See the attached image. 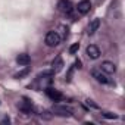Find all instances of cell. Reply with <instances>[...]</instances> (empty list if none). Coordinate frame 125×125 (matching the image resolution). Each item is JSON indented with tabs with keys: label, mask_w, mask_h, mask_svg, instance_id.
Here are the masks:
<instances>
[{
	"label": "cell",
	"mask_w": 125,
	"mask_h": 125,
	"mask_svg": "<svg viewBox=\"0 0 125 125\" xmlns=\"http://www.w3.org/2000/svg\"><path fill=\"white\" fill-rule=\"evenodd\" d=\"M52 112L53 115H57V116H62V118H69L74 115V109L71 106H66V104H60V103H56L52 106Z\"/></svg>",
	"instance_id": "1"
},
{
	"label": "cell",
	"mask_w": 125,
	"mask_h": 125,
	"mask_svg": "<svg viewBox=\"0 0 125 125\" xmlns=\"http://www.w3.org/2000/svg\"><path fill=\"white\" fill-rule=\"evenodd\" d=\"M91 75H93V78L97 81V83H100V84H113V81L109 78V75L106 74V72H103L100 68L97 69V68H94V69H91Z\"/></svg>",
	"instance_id": "2"
},
{
	"label": "cell",
	"mask_w": 125,
	"mask_h": 125,
	"mask_svg": "<svg viewBox=\"0 0 125 125\" xmlns=\"http://www.w3.org/2000/svg\"><path fill=\"white\" fill-rule=\"evenodd\" d=\"M44 41H46V44H47L49 47H56V46L60 44L62 37H60V34H59L57 31H49V32L46 34Z\"/></svg>",
	"instance_id": "3"
},
{
	"label": "cell",
	"mask_w": 125,
	"mask_h": 125,
	"mask_svg": "<svg viewBox=\"0 0 125 125\" xmlns=\"http://www.w3.org/2000/svg\"><path fill=\"white\" fill-rule=\"evenodd\" d=\"M57 10L63 15H72L74 13V5L71 0H59L57 2Z\"/></svg>",
	"instance_id": "4"
},
{
	"label": "cell",
	"mask_w": 125,
	"mask_h": 125,
	"mask_svg": "<svg viewBox=\"0 0 125 125\" xmlns=\"http://www.w3.org/2000/svg\"><path fill=\"white\" fill-rule=\"evenodd\" d=\"M46 94L49 99H52L53 102H60V100H63V94H62L59 90L53 88V87H46Z\"/></svg>",
	"instance_id": "5"
},
{
	"label": "cell",
	"mask_w": 125,
	"mask_h": 125,
	"mask_svg": "<svg viewBox=\"0 0 125 125\" xmlns=\"http://www.w3.org/2000/svg\"><path fill=\"white\" fill-rule=\"evenodd\" d=\"M18 107H19V110H21L22 113H25V115H30V113L34 112V106H32V103H31L30 100H27V99H24L21 103H18Z\"/></svg>",
	"instance_id": "6"
},
{
	"label": "cell",
	"mask_w": 125,
	"mask_h": 125,
	"mask_svg": "<svg viewBox=\"0 0 125 125\" xmlns=\"http://www.w3.org/2000/svg\"><path fill=\"white\" fill-rule=\"evenodd\" d=\"M100 69L103 72H106L107 75H112V74L116 72V65L113 63V62H110V60H104V62H102Z\"/></svg>",
	"instance_id": "7"
},
{
	"label": "cell",
	"mask_w": 125,
	"mask_h": 125,
	"mask_svg": "<svg viewBox=\"0 0 125 125\" xmlns=\"http://www.w3.org/2000/svg\"><path fill=\"white\" fill-rule=\"evenodd\" d=\"M85 53H87V56H88L90 59H99V57H100V49H99L96 44H90V46H87Z\"/></svg>",
	"instance_id": "8"
},
{
	"label": "cell",
	"mask_w": 125,
	"mask_h": 125,
	"mask_svg": "<svg viewBox=\"0 0 125 125\" xmlns=\"http://www.w3.org/2000/svg\"><path fill=\"white\" fill-rule=\"evenodd\" d=\"M90 9H91V2H90V0H81V2L78 3V6H77V10H78V13H81V15L88 13Z\"/></svg>",
	"instance_id": "9"
},
{
	"label": "cell",
	"mask_w": 125,
	"mask_h": 125,
	"mask_svg": "<svg viewBox=\"0 0 125 125\" xmlns=\"http://www.w3.org/2000/svg\"><path fill=\"white\" fill-rule=\"evenodd\" d=\"M100 25H102V21L99 19V18H96V19H93L90 24H88V27H87V34L88 35H93L96 31H99V28H100Z\"/></svg>",
	"instance_id": "10"
},
{
	"label": "cell",
	"mask_w": 125,
	"mask_h": 125,
	"mask_svg": "<svg viewBox=\"0 0 125 125\" xmlns=\"http://www.w3.org/2000/svg\"><path fill=\"white\" fill-rule=\"evenodd\" d=\"M62 69H63V59L60 56H56L52 62V71L53 72H60Z\"/></svg>",
	"instance_id": "11"
},
{
	"label": "cell",
	"mask_w": 125,
	"mask_h": 125,
	"mask_svg": "<svg viewBox=\"0 0 125 125\" xmlns=\"http://www.w3.org/2000/svg\"><path fill=\"white\" fill-rule=\"evenodd\" d=\"M16 62H18L19 65H22V66H27V65L31 63V57H30V54H27V53H21V54L16 56Z\"/></svg>",
	"instance_id": "12"
},
{
	"label": "cell",
	"mask_w": 125,
	"mask_h": 125,
	"mask_svg": "<svg viewBox=\"0 0 125 125\" xmlns=\"http://www.w3.org/2000/svg\"><path fill=\"white\" fill-rule=\"evenodd\" d=\"M78 49H80V43H74V44L69 47V53H71V54H75V53L78 52Z\"/></svg>",
	"instance_id": "13"
},
{
	"label": "cell",
	"mask_w": 125,
	"mask_h": 125,
	"mask_svg": "<svg viewBox=\"0 0 125 125\" xmlns=\"http://www.w3.org/2000/svg\"><path fill=\"white\" fill-rule=\"evenodd\" d=\"M106 119H116L118 118V115H115V113H112V112H103L102 113Z\"/></svg>",
	"instance_id": "14"
},
{
	"label": "cell",
	"mask_w": 125,
	"mask_h": 125,
	"mask_svg": "<svg viewBox=\"0 0 125 125\" xmlns=\"http://www.w3.org/2000/svg\"><path fill=\"white\" fill-rule=\"evenodd\" d=\"M85 104H87V106H90V107H93V109H99V104H97V103H94V102H93V100H90V99H88V100H85Z\"/></svg>",
	"instance_id": "15"
},
{
	"label": "cell",
	"mask_w": 125,
	"mask_h": 125,
	"mask_svg": "<svg viewBox=\"0 0 125 125\" xmlns=\"http://www.w3.org/2000/svg\"><path fill=\"white\" fill-rule=\"evenodd\" d=\"M74 68H78V69L81 68V60H77V62H75V63H74Z\"/></svg>",
	"instance_id": "16"
},
{
	"label": "cell",
	"mask_w": 125,
	"mask_h": 125,
	"mask_svg": "<svg viewBox=\"0 0 125 125\" xmlns=\"http://www.w3.org/2000/svg\"><path fill=\"white\" fill-rule=\"evenodd\" d=\"M2 124H9V118H5V119L2 121Z\"/></svg>",
	"instance_id": "17"
}]
</instances>
